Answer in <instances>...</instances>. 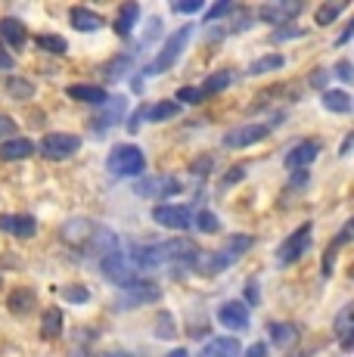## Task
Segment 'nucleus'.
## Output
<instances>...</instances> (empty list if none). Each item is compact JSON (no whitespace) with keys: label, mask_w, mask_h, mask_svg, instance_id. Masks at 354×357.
I'll return each mask as SVG.
<instances>
[{"label":"nucleus","mask_w":354,"mask_h":357,"mask_svg":"<svg viewBox=\"0 0 354 357\" xmlns=\"http://www.w3.org/2000/svg\"><path fill=\"white\" fill-rule=\"evenodd\" d=\"M59 239L81 252H103V255H109V252L118 249L115 233L103 227V224L91 221V218H72V221H66L59 227Z\"/></svg>","instance_id":"1"},{"label":"nucleus","mask_w":354,"mask_h":357,"mask_svg":"<svg viewBox=\"0 0 354 357\" xmlns=\"http://www.w3.org/2000/svg\"><path fill=\"white\" fill-rule=\"evenodd\" d=\"M252 245H255V239L246 236V233H236V236H230L217 252H206V255L199 252V258H196L193 271L202 273V277H215V273H221V271H227V267H233L236 261H240V258L252 249Z\"/></svg>","instance_id":"2"},{"label":"nucleus","mask_w":354,"mask_h":357,"mask_svg":"<svg viewBox=\"0 0 354 357\" xmlns=\"http://www.w3.org/2000/svg\"><path fill=\"white\" fill-rule=\"evenodd\" d=\"M190 38H193V25H180L177 31H171L165 38V44H162V50L155 53V59L149 63L146 68H143V78H155V75H165L168 68H174V63L180 59V53L187 50Z\"/></svg>","instance_id":"3"},{"label":"nucleus","mask_w":354,"mask_h":357,"mask_svg":"<svg viewBox=\"0 0 354 357\" xmlns=\"http://www.w3.org/2000/svg\"><path fill=\"white\" fill-rule=\"evenodd\" d=\"M106 168H109L112 177L143 174V168H146V155H143V149L134 146V143H118V146H112V153H109Z\"/></svg>","instance_id":"4"},{"label":"nucleus","mask_w":354,"mask_h":357,"mask_svg":"<svg viewBox=\"0 0 354 357\" xmlns=\"http://www.w3.org/2000/svg\"><path fill=\"white\" fill-rule=\"evenodd\" d=\"M162 252H165V267L174 277H187L193 271L196 258H199L193 239H168V243H162Z\"/></svg>","instance_id":"5"},{"label":"nucleus","mask_w":354,"mask_h":357,"mask_svg":"<svg viewBox=\"0 0 354 357\" xmlns=\"http://www.w3.org/2000/svg\"><path fill=\"white\" fill-rule=\"evenodd\" d=\"M311 236H314V224H302L295 233H289L280 243V249H277L280 267H289V264H295L298 258H305V252L311 249Z\"/></svg>","instance_id":"6"},{"label":"nucleus","mask_w":354,"mask_h":357,"mask_svg":"<svg viewBox=\"0 0 354 357\" xmlns=\"http://www.w3.org/2000/svg\"><path fill=\"white\" fill-rule=\"evenodd\" d=\"M162 295L159 289V283H153V280H134V283H128V286H121V295H118V301L115 305L121 307V311H128V307H143V305H153L155 298Z\"/></svg>","instance_id":"7"},{"label":"nucleus","mask_w":354,"mask_h":357,"mask_svg":"<svg viewBox=\"0 0 354 357\" xmlns=\"http://www.w3.org/2000/svg\"><path fill=\"white\" fill-rule=\"evenodd\" d=\"M35 149H40V155H44V159L63 162V159H72V155L81 149V137L56 130V134H47L44 140H40V146H35Z\"/></svg>","instance_id":"8"},{"label":"nucleus","mask_w":354,"mask_h":357,"mask_svg":"<svg viewBox=\"0 0 354 357\" xmlns=\"http://www.w3.org/2000/svg\"><path fill=\"white\" fill-rule=\"evenodd\" d=\"M100 267H103V277L109 280V283H115V286H128V283L137 280V267H134L131 258H128L125 252H118V249L103 255Z\"/></svg>","instance_id":"9"},{"label":"nucleus","mask_w":354,"mask_h":357,"mask_svg":"<svg viewBox=\"0 0 354 357\" xmlns=\"http://www.w3.org/2000/svg\"><path fill=\"white\" fill-rule=\"evenodd\" d=\"M183 183L177 181L174 174H153V177H143V181L134 183V193L140 199H168L174 193H180Z\"/></svg>","instance_id":"10"},{"label":"nucleus","mask_w":354,"mask_h":357,"mask_svg":"<svg viewBox=\"0 0 354 357\" xmlns=\"http://www.w3.org/2000/svg\"><path fill=\"white\" fill-rule=\"evenodd\" d=\"M270 130H274V125H270V121H255V125H240V128L227 130V134L221 137V143H224V146H230V149H243V146H252V143L264 140V137H268Z\"/></svg>","instance_id":"11"},{"label":"nucleus","mask_w":354,"mask_h":357,"mask_svg":"<svg viewBox=\"0 0 354 357\" xmlns=\"http://www.w3.org/2000/svg\"><path fill=\"white\" fill-rule=\"evenodd\" d=\"M302 10H305L302 0H274V3L258 6L255 16L264 19V22H270V25H280V29H283V25L292 22V19H295Z\"/></svg>","instance_id":"12"},{"label":"nucleus","mask_w":354,"mask_h":357,"mask_svg":"<svg viewBox=\"0 0 354 357\" xmlns=\"http://www.w3.org/2000/svg\"><path fill=\"white\" fill-rule=\"evenodd\" d=\"M153 221L168 230H187L190 224H193V215H190L187 205H155Z\"/></svg>","instance_id":"13"},{"label":"nucleus","mask_w":354,"mask_h":357,"mask_svg":"<svg viewBox=\"0 0 354 357\" xmlns=\"http://www.w3.org/2000/svg\"><path fill=\"white\" fill-rule=\"evenodd\" d=\"M125 109H128L125 97H109V100L103 102V109H100V112L91 119L93 130H97V134H106L109 128H115V125H118V121H121V115H125Z\"/></svg>","instance_id":"14"},{"label":"nucleus","mask_w":354,"mask_h":357,"mask_svg":"<svg viewBox=\"0 0 354 357\" xmlns=\"http://www.w3.org/2000/svg\"><path fill=\"white\" fill-rule=\"evenodd\" d=\"M320 155V140H302L286 153V168L289 171H308V165Z\"/></svg>","instance_id":"15"},{"label":"nucleus","mask_w":354,"mask_h":357,"mask_svg":"<svg viewBox=\"0 0 354 357\" xmlns=\"http://www.w3.org/2000/svg\"><path fill=\"white\" fill-rule=\"evenodd\" d=\"M217 324L240 333V329L249 326V307L243 305V301H224V305L217 307Z\"/></svg>","instance_id":"16"},{"label":"nucleus","mask_w":354,"mask_h":357,"mask_svg":"<svg viewBox=\"0 0 354 357\" xmlns=\"http://www.w3.org/2000/svg\"><path fill=\"white\" fill-rule=\"evenodd\" d=\"M0 230L10 233V236L29 239L38 233V221L31 215H0Z\"/></svg>","instance_id":"17"},{"label":"nucleus","mask_w":354,"mask_h":357,"mask_svg":"<svg viewBox=\"0 0 354 357\" xmlns=\"http://www.w3.org/2000/svg\"><path fill=\"white\" fill-rule=\"evenodd\" d=\"M137 19H140V3H134V0H131V3H121L118 13H115V19H112L115 34H118V38H131Z\"/></svg>","instance_id":"18"},{"label":"nucleus","mask_w":354,"mask_h":357,"mask_svg":"<svg viewBox=\"0 0 354 357\" xmlns=\"http://www.w3.org/2000/svg\"><path fill=\"white\" fill-rule=\"evenodd\" d=\"M243 345L233 339V335H217V339H208L206 348L199 351V357H240Z\"/></svg>","instance_id":"19"},{"label":"nucleus","mask_w":354,"mask_h":357,"mask_svg":"<svg viewBox=\"0 0 354 357\" xmlns=\"http://www.w3.org/2000/svg\"><path fill=\"white\" fill-rule=\"evenodd\" d=\"M69 22H72L75 31H97V29H103V25H106V19L100 16V13L87 10V6H72V10H69Z\"/></svg>","instance_id":"20"},{"label":"nucleus","mask_w":354,"mask_h":357,"mask_svg":"<svg viewBox=\"0 0 354 357\" xmlns=\"http://www.w3.org/2000/svg\"><path fill=\"white\" fill-rule=\"evenodd\" d=\"M35 153V143L25 140V137H10V140L0 143V162H19V159H29Z\"/></svg>","instance_id":"21"},{"label":"nucleus","mask_w":354,"mask_h":357,"mask_svg":"<svg viewBox=\"0 0 354 357\" xmlns=\"http://www.w3.org/2000/svg\"><path fill=\"white\" fill-rule=\"evenodd\" d=\"M29 40V29H25L19 19L3 16L0 19V44H10V47H22Z\"/></svg>","instance_id":"22"},{"label":"nucleus","mask_w":354,"mask_h":357,"mask_svg":"<svg viewBox=\"0 0 354 357\" xmlns=\"http://www.w3.org/2000/svg\"><path fill=\"white\" fill-rule=\"evenodd\" d=\"M351 314H354V307L351 305H345L342 311H339V317H336V339H339V345H342V351H351V345H354V324H351Z\"/></svg>","instance_id":"23"},{"label":"nucleus","mask_w":354,"mask_h":357,"mask_svg":"<svg viewBox=\"0 0 354 357\" xmlns=\"http://www.w3.org/2000/svg\"><path fill=\"white\" fill-rule=\"evenodd\" d=\"M69 93L72 100H78V102H93V106H103V102L109 100L106 97V91L100 84H69Z\"/></svg>","instance_id":"24"},{"label":"nucleus","mask_w":354,"mask_h":357,"mask_svg":"<svg viewBox=\"0 0 354 357\" xmlns=\"http://www.w3.org/2000/svg\"><path fill=\"white\" fill-rule=\"evenodd\" d=\"M268 335L274 345L280 348H292L298 342V329L292 324H280V320H274V324H268Z\"/></svg>","instance_id":"25"},{"label":"nucleus","mask_w":354,"mask_h":357,"mask_svg":"<svg viewBox=\"0 0 354 357\" xmlns=\"http://www.w3.org/2000/svg\"><path fill=\"white\" fill-rule=\"evenodd\" d=\"M6 307H10L13 314H31V307H35V289H25V286H19V289L10 292V298H6Z\"/></svg>","instance_id":"26"},{"label":"nucleus","mask_w":354,"mask_h":357,"mask_svg":"<svg viewBox=\"0 0 354 357\" xmlns=\"http://www.w3.org/2000/svg\"><path fill=\"white\" fill-rule=\"evenodd\" d=\"M233 68H221V72H215V75H208L206 78V84L199 87L202 91V97H212V93H221V91H227L230 84H233Z\"/></svg>","instance_id":"27"},{"label":"nucleus","mask_w":354,"mask_h":357,"mask_svg":"<svg viewBox=\"0 0 354 357\" xmlns=\"http://www.w3.org/2000/svg\"><path fill=\"white\" fill-rule=\"evenodd\" d=\"M131 63H134V53H118V56H112V59H109V63L103 66V78H106V81L125 78V75L131 72Z\"/></svg>","instance_id":"28"},{"label":"nucleus","mask_w":354,"mask_h":357,"mask_svg":"<svg viewBox=\"0 0 354 357\" xmlns=\"http://www.w3.org/2000/svg\"><path fill=\"white\" fill-rule=\"evenodd\" d=\"M351 230H354V221H345V227L339 230V236L332 239V245L326 249V255H323V277H332V261H336V252H339V245H345L351 239Z\"/></svg>","instance_id":"29"},{"label":"nucleus","mask_w":354,"mask_h":357,"mask_svg":"<svg viewBox=\"0 0 354 357\" xmlns=\"http://www.w3.org/2000/svg\"><path fill=\"white\" fill-rule=\"evenodd\" d=\"M323 109L336 115H348L351 112V97L345 91H323Z\"/></svg>","instance_id":"30"},{"label":"nucleus","mask_w":354,"mask_h":357,"mask_svg":"<svg viewBox=\"0 0 354 357\" xmlns=\"http://www.w3.org/2000/svg\"><path fill=\"white\" fill-rule=\"evenodd\" d=\"M63 333V311L59 307H47L44 317H40V335L44 339H56Z\"/></svg>","instance_id":"31"},{"label":"nucleus","mask_w":354,"mask_h":357,"mask_svg":"<svg viewBox=\"0 0 354 357\" xmlns=\"http://www.w3.org/2000/svg\"><path fill=\"white\" fill-rule=\"evenodd\" d=\"M146 115L149 121H168V119H174V115H180V106H177L174 100H162V102H155V106H146Z\"/></svg>","instance_id":"32"},{"label":"nucleus","mask_w":354,"mask_h":357,"mask_svg":"<svg viewBox=\"0 0 354 357\" xmlns=\"http://www.w3.org/2000/svg\"><path fill=\"white\" fill-rule=\"evenodd\" d=\"M3 87H6V93H10L13 100H31L35 97V84L25 81V78H19V75H10Z\"/></svg>","instance_id":"33"},{"label":"nucleus","mask_w":354,"mask_h":357,"mask_svg":"<svg viewBox=\"0 0 354 357\" xmlns=\"http://www.w3.org/2000/svg\"><path fill=\"white\" fill-rule=\"evenodd\" d=\"M35 47H38V50H44V53H56V56L69 53V40L59 38V34H38Z\"/></svg>","instance_id":"34"},{"label":"nucleus","mask_w":354,"mask_h":357,"mask_svg":"<svg viewBox=\"0 0 354 357\" xmlns=\"http://www.w3.org/2000/svg\"><path fill=\"white\" fill-rule=\"evenodd\" d=\"M286 66V56L283 53H268V56L255 59V63L249 66V75H264V72H280Z\"/></svg>","instance_id":"35"},{"label":"nucleus","mask_w":354,"mask_h":357,"mask_svg":"<svg viewBox=\"0 0 354 357\" xmlns=\"http://www.w3.org/2000/svg\"><path fill=\"white\" fill-rule=\"evenodd\" d=\"M345 10H348V3H345V0H342V3H323V6H320V10L314 13V22H317V25H332Z\"/></svg>","instance_id":"36"},{"label":"nucleus","mask_w":354,"mask_h":357,"mask_svg":"<svg viewBox=\"0 0 354 357\" xmlns=\"http://www.w3.org/2000/svg\"><path fill=\"white\" fill-rule=\"evenodd\" d=\"M59 295H63V298H69L72 305H87V301H91V289H87V286H63V289H59Z\"/></svg>","instance_id":"37"},{"label":"nucleus","mask_w":354,"mask_h":357,"mask_svg":"<svg viewBox=\"0 0 354 357\" xmlns=\"http://www.w3.org/2000/svg\"><path fill=\"white\" fill-rule=\"evenodd\" d=\"M202 100H206V97H202L199 87H180V91L174 93V102H177V106H180V102H187V106H199Z\"/></svg>","instance_id":"38"},{"label":"nucleus","mask_w":354,"mask_h":357,"mask_svg":"<svg viewBox=\"0 0 354 357\" xmlns=\"http://www.w3.org/2000/svg\"><path fill=\"white\" fill-rule=\"evenodd\" d=\"M196 227H199L202 233H217L221 230V221H217L215 211H202V215L196 218Z\"/></svg>","instance_id":"39"},{"label":"nucleus","mask_w":354,"mask_h":357,"mask_svg":"<svg viewBox=\"0 0 354 357\" xmlns=\"http://www.w3.org/2000/svg\"><path fill=\"white\" fill-rule=\"evenodd\" d=\"M227 13H233V3H230V0H217V3L212 6V10H206V25L217 22V19H221V16H227Z\"/></svg>","instance_id":"40"},{"label":"nucleus","mask_w":354,"mask_h":357,"mask_svg":"<svg viewBox=\"0 0 354 357\" xmlns=\"http://www.w3.org/2000/svg\"><path fill=\"white\" fill-rule=\"evenodd\" d=\"M171 10L174 13H199V10H206V3H202V0H174Z\"/></svg>","instance_id":"41"},{"label":"nucleus","mask_w":354,"mask_h":357,"mask_svg":"<svg viewBox=\"0 0 354 357\" xmlns=\"http://www.w3.org/2000/svg\"><path fill=\"white\" fill-rule=\"evenodd\" d=\"M155 335H162V339H171V335H174L171 314H168V311H162V314H159V326H155Z\"/></svg>","instance_id":"42"},{"label":"nucleus","mask_w":354,"mask_h":357,"mask_svg":"<svg viewBox=\"0 0 354 357\" xmlns=\"http://www.w3.org/2000/svg\"><path fill=\"white\" fill-rule=\"evenodd\" d=\"M289 38H302V29H274L270 31V44H280V40Z\"/></svg>","instance_id":"43"},{"label":"nucleus","mask_w":354,"mask_h":357,"mask_svg":"<svg viewBox=\"0 0 354 357\" xmlns=\"http://www.w3.org/2000/svg\"><path fill=\"white\" fill-rule=\"evenodd\" d=\"M332 72H336V78H339V81H345V84H348V81L354 78V68H351V63H348V59H339Z\"/></svg>","instance_id":"44"},{"label":"nucleus","mask_w":354,"mask_h":357,"mask_svg":"<svg viewBox=\"0 0 354 357\" xmlns=\"http://www.w3.org/2000/svg\"><path fill=\"white\" fill-rule=\"evenodd\" d=\"M243 174H246V165H236L233 171H227V177H224V187H230V183H240Z\"/></svg>","instance_id":"45"},{"label":"nucleus","mask_w":354,"mask_h":357,"mask_svg":"<svg viewBox=\"0 0 354 357\" xmlns=\"http://www.w3.org/2000/svg\"><path fill=\"white\" fill-rule=\"evenodd\" d=\"M208 168H212V159H208V155H206V159H199V162L193 165V177H196V181H202Z\"/></svg>","instance_id":"46"},{"label":"nucleus","mask_w":354,"mask_h":357,"mask_svg":"<svg viewBox=\"0 0 354 357\" xmlns=\"http://www.w3.org/2000/svg\"><path fill=\"white\" fill-rule=\"evenodd\" d=\"M13 130H16V121L10 115H0V137H10Z\"/></svg>","instance_id":"47"},{"label":"nucleus","mask_w":354,"mask_h":357,"mask_svg":"<svg viewBox=\"0 0 354 357\" xmlns=\"http://www.w3.org/2000/svg\"><path fill=\"white\" fill-rule=\"evenodd\" d=\"M246 357H268V345H264V342H255V345L246 348Z\"/></svg>","instance_id":"48"},{"label":"nucleus","mask_w":354,"mask_h":357,"mask_svg":"<svg viewBox=\"0 0 354 357\" xmlns=\"http://www.w3.org/2000/svg\"><path fill=\"white\" fill-rule=\"evenodd\" d=\"M246 301H249V305H258V301H261V298H258V283H252V280L246 283Z\"/></svg>","instance_id":"49"},{"label":"nucleus","mask_w":354,"mask_h":357,"mask_svg":"<svg viewBox=\"0 0 354 357\" xmlns=\"http://www.w3.org/2000/svg\"><path fill=\"white\" fill-rule=\"evenodd\" d=\"M0 68H3V72H10L13 68V56L3 50V44H0Z\"/></svg>","instance_id":"50"},{"label":"nucleus","mask_w":354,"mask_h":357,"mask_svg":"<svg viewBox=\"0 0 354 357\" xmlns=\"http://www.w3.org/2000/svg\"><path fill=\"white\" fill-rule=\"evenodd\" d=\"M323 81H326V72H323V68H317V72L311 75V84H314V87H323Z\"/></svg>","instance_id":"51"},{"label":"nucleus","mask_w":354,"mask_h":357,"mask_svg":"<svg viewBox=\"0 0 354 357\" xmlns=\"http://www.w3.org/2000/svg\"><path fill=\"white\" fill-rule=\"evenodd\" d=\"M351 34H354V25H348V29L342 31V38H339V44H348V40H351Z\"/></svg>","instance_id":"52"},{"label":"nucleus","mask_w":354,"mask_h":357,"mask_svg":"<svg viewBox=\"0 0 354 357\" xmlns=\"http://www.w3.org/2000/svg\"><path fill=\"white\" fill-rule=\"evenodd\" d=\"M292 183H308V171H298V174L292 177Z\"/></svg>","instance_id":"53"},{"label":"nucleus","mask_w":354,"mask_h":357,"mask_svg":"<svg viewBox=\"0 0 354 357\" xmlns=\"http://www.w3.org/2000/svg\"><path fill=\"white\" fill-rule=\"evenodd\" d=\"M97 357H131L128 351H103V354H97Z\"/></svg>","instance_id":"54"},{"label":"nucleus","mask_w":354,"mask_h":357,"mask_svg":"<svg viewBox=\"0 0 354 357\" xmlns=\"http://www.w3.org/2000/svg\"><path fill=\"white\" fill-rule=\"evenodd\" d=\"M165 357H190V351H187V348H174V351L165 354Z\"/></svg>","instance_id":"55"},{"label":"nucleus","mask_w":354,"mask_h":357,"mask_svg":"<svg viewBox=\"0 0 354 357\" xmlns=\"http://www.w3.org/2000/svg\"><path fill=\"white\" fill-rule=\"evenodd\" d=\"M0 283H3V280H0Z\"/></svg>","instance_id":"56"}]
</instances>
